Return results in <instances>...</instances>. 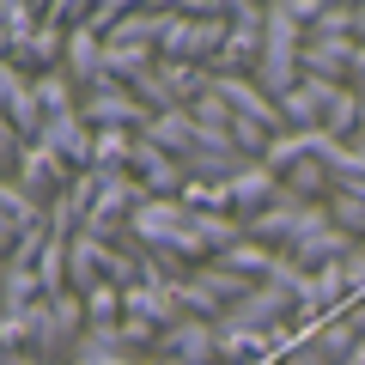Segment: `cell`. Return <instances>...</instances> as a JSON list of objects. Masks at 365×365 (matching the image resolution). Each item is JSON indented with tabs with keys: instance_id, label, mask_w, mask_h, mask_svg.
<instances>
[{
	"instance_id": "obj_17",
	"label": "cell",
	"mask_w": 365,
	"mask_h": 365,
	"mask_svg": "<svg viewBox=\"0 0 365 365\" xmlns=\"http://www.w3.org/2000/svg\"><path fill=\"white\" fill-rule=\"evenodd\" d=\"M280 189H287V195H299V201H311V207H329V195H335V177L323 170V158L304 153L292 170H280Z\"/></svg>"
},
{
	"instance_id": "obj_1",
	"label": "cell",
	"mask_w": 365,
	"mask_h": 365,
	"mask_svg": "<svg viewBox=\"0 0 365 365\" xmlns=\"http://www.w3.org/2000/svg\"><path fill=\"white\" fill-rule=\"evenodd\" d=\"M299 49H304V25L287 13V0H268V25H262V61L250 67V79H256V91L268 98V104H280V98H287V91L304 79Z\"/></svg>"
},
{
	"instance_id": "obj_29",
	"label": "cell",
	"mask_w": 365,
	"mask_h": 365,
	"mask_svg": "<svg viewBox=\"0 0 365 365\" xmlns=\"http://www.w3.org/2000/svg\"><path fill=\"white\" fill-rule=\"evenodd\" d=\"M67 244H73V237H61V232H55L49 244H43V256H37V280H43V299L67 292Z\"/></svg>"
},
{
	"instance_id": "obj_30",
	"label": "cell",
	"mask_w": 365,
	"mask_h": 365,
	"mask_svg": "<svg viewBox=\"0 0 365 365\" xmlns=\"http://www.w3.org/2000/svg\"><path fill=\"white\" fill-rule=\"evenodd\" d=\"M37 25H43L37 0H0V37H6V43H25Z\"/></svg>"
},
{
	"instance_id": "obj_35",
	"label": "cell",
	"mask_w": 365,
	"mask_h": 365,
	"mask_svg": "<svg viewBox=\"0 0 365 365\" xmlns=\"http://www.w3.org/2000/svg\"><path fill=\"white\" fill-rule=\"evenodd\" d=\"M311 341H317V347H323V353H329V359H335V365H347V353L359 347V335H353V329H347V317H329V323L317 329Z\"/></svg>"
},
{
	"instance_id": "obj_4",
	"label": "cell",
	"mask_w": 365,
	"mask_h": 365,
	"mask_svg": "<svg viewBox=\"0 0 365 365\" xmlns=\"http://www.w3.org/2000/svg\"><path fill=\"white\" fill-rule=\"evenodd\" d=\"M13 182L25 189L37 207H49V201H61L67 195V182H73V170H67V158L61 153H49L43 140H31L25 153H19V170H13Z\"/></svg>"
},
{
	"instance_id": "obj_8",
	"label": "cell",
	"mask_w": 365,
	"mask_h": 365,
	"mask_svg": "<svg viewBox=\"0 0 365 365\" xmlns=\"http://www.w3.org/2000/svg\"><path fill=\"white\" fill-rule=\"evenodd\" d=\"M213 98H220V104L232 110V116L262 122L268 134H280V110H274L268 98L256 91V79H250V73H213Z\"/></svg>"
},
{
	"instance_id": "obj_23",
	"label": "cell",
	"mask_w": 365,
	"mask_h": 365,
	"mask_svg": "<svg viewBox=\"0 0 365 365\" xmlns=\"http://www.w3.org/2000/svg\"><path fill=\"white\" fill-rule=\"evenodd\" d=\"M31 86H37L43 116H73V110H79V86L61 73V67H49V73H31Z\"/></svg>"
},
{
	"instance_id": "obj_10",
	"label": "cell",
	"mask_w": 365,
	"mask_h": 365,
	"mask_svg": "<svg viewBox=\"0 0 365 365\" xmlns=\"http://www.w3.org/2000/svg\"><path fill=\"white\" fill-rule=\"evenodd\" d=\"M225 201H232L237 220H256L262 207H274V201H280V177H274V170L256 158V165H244L232 182H225Z\"/></svg>"
},
{
	"instance_id": "obj_16",
	"label": "cell",
	"mask_w": 365,
	"mask_h": 365,
	"mask_svg": "<svg viewBox=\"0 0 365 365\" xmlns=\"http://www.w3.org/2000/svg\"><path fill=\"white\" fill-rule=\"evenodd\" d=\"M347 250H353V237L341 232V225H317V232H304L287 256L299 262V268H329V262H347Z\"/></svg>"
},
{
	"instance_id": "obj_32",
	"label": "cell",
	"mask_w": 365,
	"mask_h": 365,
	"mask_svg": "<svg viewBox=\"0 0 365 365\" xmlns=\"http://www.w3.org/2000/svg\"><path fill=\"white\" fill-rule=\"evenodd\" d=\"M268 287H280L292 304H304V299H311V268H299L292 256H274V268H268Z\"/></svg>"
},
{
	"instance_id": "obj_38",
	"label": "cell",
	"mask_w": 365,
	"mask_h": 365,
	"mask_svg": "<svg viewBox=\"0 0 365 365\" xmlns=\"http://www.w3.org/2000/svg\"><path fill=\"white\" fill-rule=\"evenodd\" d=\"M25 146H31V140L6 122V110H0V177H13V170H19V153H25Z\"/></svg>"
},
{
	"instance_id": "obj_22",
	"label": "cell",
	"mask_w": 365,
	"mask_h": 365,
	"mask_svg": "<svg viewBox=\"0 0 365 365\" xmlns=\"http://www.w3.org/2000/svg\"><path fill=\"white\" fill-rule=\"evenodd\" d=\"M170 299H177L182 317H195V323H220V317H225V304L201 287L195 274H177V280H170Z\"/></svg>"
},
{
	"instance_id": "obj_28",
	"label": "cell",
	"mask_w": 365,
	"mask_h": 365,
	"mask_svg": "<svg viewBox=\"0 0 365 365\" xmlns=\"http://www.w3.org/2000/svg\"><path fill=\"white\" fill-rule=\"evenodd\" d=\"M37 299H43L37 268H6V262H0V304H6V311H25V304H37Z\"/></svg>"
},
{
	"instance_id": "obj_7",
	"label": "cell",
	"mask_w": 365,
	"mask_h": 365,
	"mask_svg": "<svg viewBox=\"0 0 365 365\" xmlns=\"http://www.w3.org/2000/svg\"><path fill=\"white\" fill-rule=\"evenodd\" d=\"M353 55H359V43H353V37H317V31H304L299 67H304V79H329V86H347Z\"/></svg>"
},
{
	"instance_id": "obj_36",
	"label": "cell",
	"mask_w": 365,
	"mask_h": 365,
	"mask_svg": "<svg viewBox=\"0 0 365 365\" xmlns=\"http://www.w3.org/2000/svg\"><path fill=\"white\" fill-rule=\"evenodd\" d=\"M128 6H134V0H98V6L86 13V31H98V37H116V25L128 19Z\"/></svg>"
},
{
	"instance_id": "obj_20",
	"label": "cell",
	"mask_w": 365,
	"mask_h": 365,
	"mask_svg": "<svg viewBox=\"0 0 365 365\" xmlns=\"http://www.w3.org/2000/svg\"><path fill=\"white\" fill-rule=\"evenodd\" d=\"M177 165H182V177H189V182H213V189H225V182H232L244 165H256V158H237V153H207V146H195V153H182Z\"/></svg>"
},
{
	"instance_id": "obj_12",
	"label": "cell",
	"mask_w": 365,
	"mask_h": 365,
	"mask_svg": "<svg viewBox=\"0 0 365 365\" xmlns=\"http://www.w3.org/2000/svg\"><path fill=\"white\" fill-rule=\"evenodd\" d=\"M292 317V299L280 287H268V280H262L256 292H250V299H237L232 311H225V323H237V329H256V335H274V329L287 323Z\"/></svg>"
},
{
	"instance_id": "obj_5",
	"label": "cell",
	"mask_w": 365,
	"mask_h": 365,
	"mask_svg": "<svg viewBox=\"0 0 365 365\" xmlns=\"http://www.w3.org/2000/svg\"><path fill=\"white\" fill-rule=\"evenodd\" d=\"M79 122H86V128H134L140 134L146 122H153V110H146L128 86H104V91H86V98H79Z\"/></svg>"
},
{
	"instance_id": "obj_40",
	"label": "cell",
	"mask_w": 365,
	"mask_h": 365,
	"mask_svg": "<svg viewBox=\"0 0 365 365\" xmlns=\"http://www.w3.org/2000/svg\"><path fill=\"white\" fill-rule=\"evenodd\" d=\"M341 317H347V329L365 341V299H347V311H341Z\"/></svg>"
},
{
	"instance_id": "obj_3",
	"label": "cell",
	"mask_w": 365,
	"mask_h": 365,
	"mask_svg": "<svg viewBox=\"0 0 365 365\" xmlns=\"http://www.w3.org/2000/svg\"><path fill=\"white\" fill-rule=\"evenodd\" d=\"M262 25H268L262 0H232V31H225V49L207 73H250L262 61Z\"/></svg>"
},
{
	"instance_id": "obj_21",
	"label": "cell",
	"mask_w": 365,
	"mask_h": 365,
	"mask_svg": "<svg viewBox=\"0 0 365 365\" xmlns=\"http://www.w3.org/2000/svg\"><path fill=\"white\" fill-rule=\"evenodd\" d=\"M140 353H128L116 341V329H86V335L73 341V353H67V365H134Z\"/></svg>"
},
{
	"instance_id": "obj_39",
	"label": "cell",
	"mask_w": 365,
	"mask_h": 365,
	"mask_svg": "<svg viewBox=\"0 0 365 365\" xmlns=\"http://www.w3.org/2000/svg\"><path fill=\"white\" fill-rule=\"evenodd\" d=\"M280 365H335V359H329V353L317 347V341H299L292 353H280Z\"/></svg>"
},
{
	"instance_id": "obj_13",
	"label": "cell",
	"mask_w": 365,
	"mask_h": 365,
	"mask_svg": "<svg viewBox=\"0 0 365 365\" xmlns=\"http://www.w3.org/2000/svg\"><path fill=\"white\" fill-rule=\"evenodd\" d=\"M37 140L49 146V153H61L67 170H91V140H98V128H86V122H79V110H73V116H49Z\"/></svg>"
},
{
	"instance_id": "obj_18",
	"label": "cell",
	"mask_w": 365,
	"mask_h": 365,
	"mask_svg": "<svg viewBox=\"0 0 365 365\" xmlns=\"http://www.w3.org/2000/svg\"><path fill=\"white\" fill-rule=\"evenodd\" d=\"M213 353H220V365H250V359H262V353H274V341L220 317V323H213Z\"/></svg>"
},
{
	"instance_id": "obj_27",
	"label": "cell",
	"mask_w": 365,
	"mask_h": 365,
	"mask_svg": "<svg viewBox=\"0 0 365 365\" xmlns=\"http://www.w3.org/2000/svg\"><path fill=\"white\" fill-rule=\"evenodd\" d=\"M274 256H280V250H262L256 237H237V244L225 250V256H213V262H220V268H232V274H244V280H268Z\"/></svg>"
},
{
	"instance_id": "obj_34",
	"label": "cell",
	"mask_w": 365,
	"mask_h": 365,
	"mask_svg": "<svg viewBox=\"0 0 365 365\" xmlns=\"http://www.w3.org/2000/svg\"><path fill=\"white\" fill-rule=\"evenodd\" d=\"M128 91L140 98L146 110H153V116H158V110H177V98H170V91H165V79H158V61H153V67H140V73L128 79Z\"/></svg>"
},
{
	"instance_id": "obj_45",
	"label": "cell",
	"mask_w": 365,
	"mask_h": 365,
	"mask_svg": "<svg viewBox=\"0 0 365 365\" xmlns=\"http://www.w3.org/2000/svg\"><path fill=\"white\" fill-rule=\"evenodd\" d=\"M250 365H280V353H262V359H250Z\"/></svg>"
},
{
	"instance_id": "obj_2",
	"label": "cell",
	"mask_w": 365,
	"mask_h": 365,
	"mask_svg": "<svg viewBox=\"0 0 365 365\" xmlns=\"http://www.w3.org/2000/svg\"><path fill=\"white\" fill-rule=\"evenodd\" d=\"M140 201H153V195H146V182L128 170V177H116V182H104V189H98L91 213L79 220V232L98 237V244H122V232H128V220H134V207H140Z\"/></svg>"
},
{
	"instance_id": "obj_26",
	"label": "cell",
	"mask_w": 365,
	"mask_h": 365,
	"mask_svg": "<svg viewBox=\"0 0 365 365\" xmlns=\"http://www.w3.org/2000/svg\"><path fill=\"white\" fill-rule=\"evenodd\" d=\"M323 134H335V140H353V134H359V91H353V86H335V91H329Z\"/></svg>"
},
{
	"instance_id": "obj_9",
	"label": "cell",
	"mask_w": 365,
	"mask_h": 365,
	"mask_svg": "<svg viewBox=\"0 0 365 365\" xmlns=\"http://www.w3.org/2000/svg\"><path fill=\"white\" fill-rule=\"evenodd\" d=\"M153 359H177V365H220V353H213V323H195V317L170 323L165 335H158Z\"/></svg>"
},
{
	"instance_id": "obj_41",
	"label": "cell",
	"mask_w": 365,
	"mask_h": 365,
	"mask_svg": "<svg viewBox=\"0 0 365 365\" xmlns=\"http://www.w3.org/2000/svg\"><path fill=\"white\" fill-rule=\"evenodd\" d=\"M347 86L365 98V43H359V55H353V73H347Z\"/></svg>"
},
{
	"instance_id": "obj_11",
	"label": "cell",
	"mask_w": 365,
	"mask_h": 365,
	"mask_svg": "<svg viewBox=\"0 0 365 365\" xmlns=\"http://www.w3.org/2000/svg\"><path fill=\"white\" fill-rule=\"evenodd\" d=\"M43 220H49V207H37L13 177H0V262L13 256V244L31 232V225H43Z\"/></svg>"
},
{
	"instance_id": "obj_33",
	"label": "cell",
	"mask_w": 365,
	"mask_h": 365,
	"mask_svg": "<svg viewBox=\"0 0 365 365\" xmlns=\"http://www.w3.org/2000/svg\"><path fill=\"white\" fill-rule=\"evenodd\" d=\"M304 153H311V134H274V140H268V153H262V165H268L274 177H280V170H292Z\"/></svg>"
},
{
	"instance_id": "obj_14",
	"label": "cell",
	"mask_w": 365,
	"mask_h": 365,
	"mask_svg": "<svg viewBox=\"0 0 365 365\" xmlns=\"http://www.w3.org/2000/svg\"><path fill=\"white\" fill-rule=\"evenodd\" d=\"M170 19H177V6H128V19L116 25V37L104 43H128V49H158L170 31Z\"/></svg>"
},
{
	"instance_id": "obj_6",
	"label": "cell",
	"mask_w": 365,
	"mask_h": 365,
	"mask_svg": "<svg viewBox=\"0 0 365 365\" xmlns=\"http://www.w3.org/2000/svg\"><path fill=\"white\" fill-rule=\"evenodd\" d=\"M61 73L79 86V98H86V91H104V86H116V79H110V67H104V37H98V31H86V25H73V31H67Z\"/></svg>"
},
{
	"instance_id": "obj_31",
	"label": "cell",
	"mask_w": 365,
	"mask_h": 365,
	"mask_svg": "<svg viewBox=\"0 0 365 365\" xmlns=\"http://www.w3.org/2000/svg\"><path fill=\"white\" fill-rule=\"evenodd\" d=\"M122 323V287H91L86 292V329H116Z\"/></svg>"
},
{
	"instance_id": "obj_15",
	"label": "cell",
	"mask_w": 365,
	"mask_h": 365,
	"mask_svg": "<svg viewBox=\"0 0 365 365\" xmlns=\"http://www.w3.org/2000/svg\"><path fill=\"white\" fill-rule=\"evenodd\" d=\"M91 287H104V244L86 237V232H73V244H67V292L86 299Z\"/></svg>"
},
{
	"instance_id": "obj_19",
	"label": "cell",
	"mask_w": 365,
	"mask_h": 365,
	"mask_svg": "<svg viewBox=\"0 0 365 365\" xmlns=\"http://www.w3.org/2000/svg\"><path fill=\"white\" fill-rule=\"evenodd\" d=\"M140 140H153L158 153L182 158V153H195V122H189V110H158V116L140 128Z\"/></svg>"
},
{
	"instance_id": "obj_43",
	"label": "cell",
	"mask_w": 365,
	"mask_h": 365,
	"mask_svg": "<svg viewBox=\"0 0 365 365\" xmlns=\"http://www.w3.org/2000/svg\"><path fill=\"white\" fill-rule=\"evenodd\" d=\"M347 146H359V153H365V98H359V134H353Z\"/></svg>"
},
{
	"instance_id": "obj_25",
	"label": "cell",
	"mask_w": 365,
	"mask_h": 365,
	"mask_svg": "<svg viewBox=\"0 0 365 365\" xmlns=\"http://www.w3.org/2000/svg\"><path fill=\"white\" fill-rule=\"evenodd\" d=\"M134 140H140L134 128H98V140H91V170H128L134 165Z\"/></svg>"
},
{
	"instance_id": "obj_37",
	"label": "cell",
	"mask_w": 365,
	"mask_h": 365,
	"mask_svg": "<svg viewBox=\"0 0 365 365\" xmlns=\"http://www.w3.org/2000/svg\"><path fill=\"white\" fill-rule=\"evenodd\" d=\"M317 37H353V6H347V0H323Z\"/></svg>"
},
{
	"instance_id": "obj_24",
	"label": "cell",
	"mask_w": 365,
	"mask_h": 365,
	"mask_svg": "<svg viewBox=\"0 0 365 365\" xmlns=\"http://www.w3.org/2000/svg\"><path fill=\"white\" fill-rule=\"evenodd\" d=\"M189 232L207 244V256H225V250L244 237V220H237V213H189Z\"/></svg>"
},
{
	"instance_id": "obj_46",
	"label": "cell",
	"mask_w": 365,
	"mask_h": 365,
	"mask_svg": "<svg viewBox=\"0 0 365 365\" xmlns=\"http://www.w3.org/2000/svg\"><path fill=\"white\" fill-rule=\"evenodd\" d=\"M153 365H177V359H153Z\"/></svg>"
},
{
	"instance_id": "obj_44",
	"label": "cell",
	"mask_w": 365,
	"mask_h": 365,
	"mask_svg": "<svg viewBox=\"0 0 365 365\" xmlns=\"http://www.w3.org/2000/svg\"><path fill=\"white\" fill-rule=\"evenodd\" d=\"M347 365H365V341H359V347H353V353H347Z\"/></svg>"
},
{
	"instance_id": "obj_42",
	"label": "cell",
	"mask_w": 365,
	"mask_h": 365,
	"mask_svg": "<svg viewBox=\"0 0 365 365\" xmlns=\"http://www.w3.org/2000/svg\"><path fill=\"white\" fill-rule=\"evenodd\" d=\"M353 43H365V0L353 6Z\"/></svg>"
}]
</instances>
